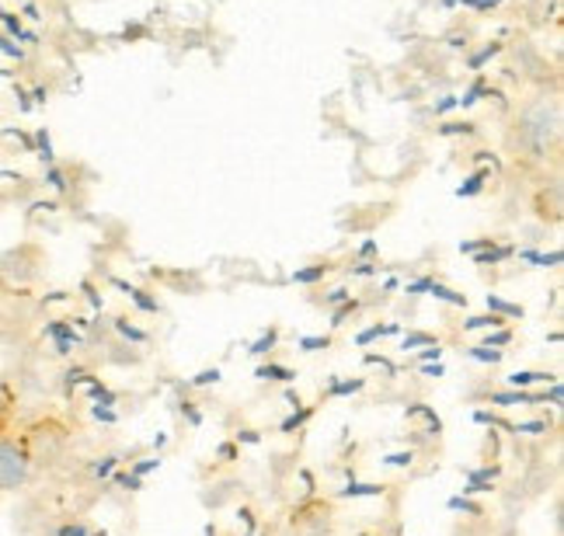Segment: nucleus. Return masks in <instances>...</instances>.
Instances as JSON below:
<instances>
[{
    "label": "nucleus",
    "mask_w": 564,
    "mask_h": 536,
    "mask_svg": "<svg viewBox=\"0 0 564 536\" xmlns=\"http://www.w3.org/2000/svg\"><path fill=\"white\" fill-rule=\"evenodd\" d=\"M446 373V367H443V362H422V376H443Z\"/></svg>",
    "instance_id": "72a5a7b5"
},
{
    "label": "nucleus",
    "mask_w": 564,
    "mask_h": 536,
    "mask_svg": "<svg viewBox=\"0 0 564 536\" xmlns=\"http://www.w3.org/2000/svg\"><path fill=\"white\" fill-rule=\"evenodd\" d=\"M0 50L11 53V56H21V50H14V42H11V39H4V35H0Z\"/></svg>",
    "instance_id": "ea45409f"
},
{
    "label": "nucleus",
    "mask_w": 564,
    "mask_h": 536,
    "mask_svg": "<svg viewBox=\"0 0 564 536\" xmlns=\"http://www.w3.org/2000/svg\"><path fill=\"white\" fill-rule=\"evenodd\" d=\"M506 383H509L512 391H530V387H540V383H544V387H551V383H557V376H554V373H533V370H519V373H512Z\"/></svg>",
    "instance_id": "20e7f679"
},
{
    "label": "nucleus",
    "mask_w": 564,
    "mask_h": 536,
    "mask_svg": "<svg viewBox=\"0 0 564 536\" xmlns=\"http://www.w3.org/2000/svg\"><path fill=\"white\" fill-rule=\"evenodd\" d=\"M119 289H126L129 296H133V304H137L140 310H147V314H158V310H161V304H158V299H150V293L137 289V286H126V283H119Z\"/></svg>",
    "instance_id": "4468645a"
},
{
    "label": "nucleus",
    "mask_w": 564,
    "mask_h": 536,
    "mask_svg": "<svg viewBox=\"0 0 564 536\" xmlns=\"http://www.w3.org/2000/svg\"><path fill=\"white\" fill-rule=\"evenodd\" d=\"M275 341H279V331H269V335H262L251 346V355H269V349H275Z\"/></svg>",
    "instance_id": "5701e85b"
},
{
    "label": "nucleus",
    "mask_w": 564,
    "mask_h": 536,
    "mask_svg": "<svg viewBox=\"0 0 564 536\" xmlns=\"http://www.w3.org/2000/svg\"><path fill=\"white\" fill-rule=\"evenodd\" d=\"M491 175H488V171H477V175H470L460 188H457V196L460 199H470V196H477V192H481L485 188V182H488Z\"/></svg>",
    "instance_id": "f3484780"
},
{
    "label": "nucleus",
    "mask_w": 564,
    "mask_h": 536,
    "mask_svg": "<svg viewBox=\"0 0 564 536\" xmlns=\"http://www.w3.org/2000/svg\"><path fill=\"white\" fill-rule=\"evenodd\" d=\"M345 299H349V293H345V289H335V293L328 296V304H345Z\"/></svg>",
    "instance_id": "79ce46f5"
},
{
    "label": "nucleus",
    "mask_w": 564,
    "mask_h": 536,
    "mask_svg": "<svg viewBox=\"0 0 564 536\" xmlns=\"http://www.w3.org/2000/svg\"><path fill=\"white\" fill-rule=\"evenodd\" d=\"M258 380H296L293 376V370H286V367H275V362H269V367H258V373H254Z\"/></svg>",
    "instance_id": "a211bd4d"
},
{
    "label": "nucleus",
    "mask_w": 564,
    "mask_h": 536,
    "mask_svg": "<svg viewBox=\"0 0 564 536\" xmlns=\"http://www.w3.org/2000/svg\"><path fill=\"white\" fill-rule=\"evenodd\" d=\"M21 254H25V248H14L11 254H4V259H0V286L11 289V293L29 289L35 278H39V272H42V259L32 262V265H25V262H21Z\"/></svg>",
    "instance_id": "7ed1b4c3"
},
{
    "label": "nucleus",
    "mask_w": 564,
    "mask_h": 536,
    "mask_svg": "<svg viewBox=\"0 0 564 536\" xmlns=\"http://www.w3.org/2000/svg\"><path fill=\"white\" fill-rule=\"evenodd\" d=\"M449 508L453 512H467V516H485V508L481 505H477V502H470V499H449Z\"/></svg>",
    "instance_id": "412c9836"
},
{
    "label": "nucleus",
    "mask_w": 564,
    "mask_h": 536,
    "mask_svg": "<svg viewBox=\"0 0 564 536\" xmlns=\"http://www.w3.org/2000/svg\"><path fill=\"white\" fill-rule=\"evenodd\" d=\"M387 335H401V325H373V328H366V331L356 335V346H370V341L387 338Z\"/></svg>",
    "instance_id": "9b49d317"
},
{
    "label": "nucleus",
    "mask_w": 564,
    "mask_h": 536,
    "mask_svg": "<svg viewBox=\"0 0 564 536\" xmlns=\"http://www.w3.org/2000/svg\"><path fill=\"white\" fill-rule=\"evenodd\" d=\"M509 320H502L498 314H477L464 320V331H495V328H506Z\"/></svg>",
    "instance_id": "0eeeda50"
},
{
    "label": "nucleus",
    "mask_w": 564,
    "mask_h": 536,
    "mask_svg": "<svg viewBox=\"0 0 564 536\" xmlns=\"http://www.w3.org/2000/svg\"><path fill=\"white\" fill-rule=\"evenodd\" d=\"M314 418V407H300V412H293L286 422H282V433H293V428H303Z\"/></svg>",
    "instance_id": "6ab92c4d"
},
{
    "label": "nucleus",
    "mask_w": 564,
    "mask_h": 536,
    "mask_svg": "<svg viewBox=\"0 0 564 536\" xmlns=\"http://www.w3.org/2000/svg\"><path fill=\"white\" fill-rule=\"evenodd\" d=\"M39 146H42V161L53 164V146H50V133H39Z\"/></svg>",
    "instance_id": "f704fd0d"
},
{
    "label": "nucleus",
    "mask_w": 564,
    "mask_h": 536,
    "mask_svg": "<svg viewBox=\"0 0 564 536\" xmlns=\"http://www.w3.org/2000/svg\"><path fill=\"white\" fill-rule=\"evenodd\" d=\"M32 478V453L18 436L0 433V495L25 488Z\"/></svg>",
    "instance_id": "f03ea898"
},
{
    "label": "nucleus",
    "mask_w": 564,
    "mask_h": 536,
    "mask_svg": "<svg viewBox=\"0 0 564 536\" xmlns=\"http://www.w3.org/2000/svg\"><path fill=\"white\" fill-rule=\"evenodd\" d=\"M485 349H509L512 346V328H495V331H485V341H481Z\"/></svg>",
    "instance_id": "ddd939ff"
},
{
    "label": "nucleus",
    "mask_w": 564,
    "mask_h": 536,
    "mask_svg": "<svg viewBox=\"0 0 564 536\" xmlns=\"http://www.w3.org/2000/svg\"><path fill=\"white\" fill-rule=\"evenodd\" d=\"M561 136V109L557 101H536L533 109L523 112V119L516 122V140L523 150H530V154L544 157L547 150L557 143Z\"/></svg>",
    "instance_id": "f257e3e1"
},
{
    "label": "nucleus",
    "mask_w": 564,
    "mask_h": 536,
    "mask_svg": "<svg viewBox=\"0 0 564 536\" xmlns=\"http://www.w3.org/2000/svg\"><path fill=\"white\" fill-rule=\"evenodd\" d=\"M119 484H122V488L140 491V488H143V478H137V474H119Z\"/></svg>",
    "instance_id": "4c0bfd02"
},
{
    "label": "nucleus",
    "mask_w": 564,
    "mask_h": 536,
    "mask_svg": "<svg viewBox=\"0 0 564 536\" xmlns=\"http://www.w3.org/2000/svg\"><path fill=\"white\" fill-rule=\"evenodd\" d=\"M512 254H516V248H488V251H477L474 254V265H498V262H506V259H512Z\"/></svg>",
    "instance_id": "6e6552de"
},
{
    "label": "nucleus",
    "mask_w": 564,
    "mask_h": 536,
    "mask_svg": "<svg viewBox=\"0 0 564 536\" xmlns=\"http://www.w3.org/2000/svg\"><path fill=\"white\" fill-rule=\"evenodd\" d=\"M467 355L474 359V362H485V367H498L502 362V349H485V346H474V349H467Z\"/></svg>",
    "instance_id": "dca6fc26"
},
{
    "label": "nucleus",
    "mask_w": 564,
    "mask_h": 536,
    "mask_svg": "<svg viewBox=\"0 0 564 536\" xmlns=\"http://www.w3.org/2000/svg\"><path fill=\"white\" fill-rule=\"evenodd\" d=\"M429 296H436V299H443V304H453V307H464L467 310V296L457 293V289H449V286H443V283H432L429 286Z\"/></svg>",
    "instance_id": "9d476101"
},
{
    "label": "nucleus",
    "mask_w": 564,
    "mask_h": 536,
    "mask_svg": "<svg viewBox=\"0 0 564 536\" xmlns=\"http://www.w3.org/2000/svg\"><path fill=\"white\" fill-rule=\"evenodd\" d=\"M332 272V265H307V269H296L293 272V283H300V286H311V283H321L324 275Z\"/></svg>",
    "instance_id": "f8f14e48"
},
{
    "label": "nucleus",
    "mask_w": 564,
    "mask_h": 536,
    "mask_svg": "<svg viewBox=\"0 0 564 536\" xmlns=\"http://www.w3.org/2000/svg\"><path fill=\"white\" fill-rule=\"evenodd\" d=\"M158 467H161V457H147V460H140V463L133 467V474L143 478V474H150V470H158Z\"/></svg>",
    "instance_id": "cd10ccee"
},
{
    "label": "nucleus",
    "mask_w": 564,
    "mask_h": 536,
    "mask_svg": "<svg viewBox=\"0 0 564 536\" xmlns=\"http://www.w3.org/2000/svg\"><path fill=\"white\" fill-rule=\"evenodd\" d=\"M383 463L387 467H408V463H415V453H411V449H408V453H387Z\"/></svg>",
    "instance_id": "a878e982"
},
{
    "label": "nucleus",
    "mask_w": 564,
    "mask_h": 536,
    "mask_svg": "<svg viewBox=\"0 0 564 536\" xmlns=\"http://www.w3.org/2000/svg\"><path fill=\"white\" fill-rule=\"evenodd\" d=\"M425 346H436V335H429V331H408L401 338V352H419Z\"/></svg>",
    "instance_id": "1a4fd4ad"
},
{
    "label": "nucleus",
    "mask_w": 564,
    "mask_h": 536,
    "mask_svg": "<svg viewBox=\"0 0 564 536\" xmlns=\"http://www.w3.org/2000/svg\"><path fill=\"white\" fill-rule=\"evenodd\" d=\"M432 283H436V278H432V275H422V278H415V283H408V286H404V293H408V296L429 293V286H432Z\"/></svg>",
    "instance_id": "393cba45"
},
{
    "label": "nucleus",
    "mask_w": 564,
    "mask_h": 536,
    "mask_svg": "<svg viewBox=\"0 0 564 536\" xmlns=\"http://www.w3.org/2000/svg\"><path fill=\"white\" fill-rule=\"evenodd\" d=\"M453 105H457V98H446V101L440 105V109H436V112L443 116V112H449V109H453Z\"/></svg>",
    "instance_id": "37998d69"
},
{
    "label": "nucleus",
    "mask_w": 564,
    "mask_h": 536,
    "mask_svg": "<svg viewBox=\"0 0 564 536\" xmlns=\"http://www.w3.org/2000/svg\"><path fill=\"white\" fill-rule=\"evenodd\" d=\"M116 328H119V335H122V338H129V341H147V335H143V331H137V328H129L126 320H119Z\"/></svg>",
    "instance_id": "2f4dec72"
},
{
    "label": "nucleus",
    "mask_w": 564,
    "mask_h": 536,
    "mask_svg": "<svg viewBox=\"0 0 564 536\" xmlns=\"http://www.w3.org/2000/svg\"><path fill=\"white\" fill-rule=\"evenodd\" d=\"M192 383H195V387H209V383H220V370H203Z\"/></svg>",
    "instance_id": "c756f323"
},
{
    "label": "nucleus",
    "mask_w": 564,
    "mask_h": 536,
    "mask_svg": "<svg viewBox=\"0 0 564 536\" xmlns=\"http://www.w3.org/2000/svg\"><path fill=\"white\" fill-rule=\"evenodd\" d=\"M467 8H474V11H488V8H498L502 0H464Z\"/></svg>",
    "instance_id": "e433bc0d"
},
{
    "label": "nucleus",
    "mask_w": 564,
    "mask_h": 536,
    "mask_svg": "<svg viewBox=\"0 0 564 536\" xmlns=\"http://www.w3.org/2000/svg\"><path fill=\"white\" fill-rule=\"evenodd\" d=\"M370 495H383V488L380 484H356L349 481L341 491V499H370Z\"/></svg>",
    "instance_id": "2eb2a0df"
},
{
    "label": "nucleus",
    "mask_w": 564,
    "mask_h": 536,
    "mask_svg": "<svg viewBox=\"0 0 564 536\" xmlns=\"http://www.w3.org/2000/svg\"><path fill=\"white\" fill-rule=\"evenodd\" d=\"M95 418H101V422H116V412H108V407H95Z\"/></svg>",
    "instance_id": "58836bf2"
},
{
    "label": "nucleus",
    "mask_w": 564,
    "mask_h": 536,
    "mask_svg": "<svg viewBox=\"0 0 564 536\" xmlns=\"http://www.w3.org/2000/svg\"><path fill=\"white\" fill-rule=\"evenodd\" d=\"M498 50H502V46H498V42H491V46H488V50H485L481 56H474V59H470V67L477 70V67H481V63H485V59H491V56H498Z\"/></svg>",
    "instance_id": "473e14b6"
},
{
    "label": "nucleus",
    "mask_w": 564,
    "mask_h": 536,
    "mask_svg": "<svg viewBox=\"0 0 564 536\" xmlns=\"http://www.w3.org/2000/svg\"><path fill=\"white\" fill-rule=\"evenodd\" d=\"M523 259L533 262V265H561V251H551V254H536V251H523Z\"/></svg>",
    "instance_id": "4be33fe9"
},
{
    "label": "nucleus",
    "mask_w": 564,
    "mask_h": 536,
    "mask_svg": "<svg viewBox=\"0 0 564 536\" xmlns=\"http://www.w3.org/2000/svg\"><path fill=\"white\" fill-rule=\"evenodd\" d=\"M112 463H116L112 457H108V460H101V463L95 467V474H98V478H105V474H108V470H112Z\"/></svg>",
    "instance_id": "a19ab883"
},
{
    "label": "nucleus",
    "mask_w": 564,
    "mask_h": 536,
    "mask_svg": "<svg viewBox=\"0 0 564 536\" xmlns=\"http://www.w3.org/2000/svg\"><path fill=\"white\" fill-rule=\"evenodd\" d=\"M491 404H498V407H512V404H540V394H530V391H498V394H491Z\"/></svg>",
    "instance_id": "423d86ee"
},
{
    "label": "nucleus",
    "mask_w": 564,
    "mask_h": 536,
    "mask_svg": "<svg viewBox=\"0 0 564 536\" xmlns=\"http://www.w3.org/2000/svg\"><path fill=\"white\" fill-rule=\"evenodd\" d=\"M237 439H245V442H258V433H241Z\"/></svg>",
    "instance_id": "a18cd8bd"
},
{
    "label": "nucleus",
    "mask_w": 564,
    "mask_h": 536,
    "mask_svg": "<svg viewBox=\"0 0 564 536\" xmlns=\"http://www.w3.org/2000/svg\"><path fill=\"white\" fill-rule=\"evenodd\" d=\"M332 338L328 335H314V338H300V349L303 352H314V349H328Z\"/></svg>",
    "instance_id": "b1692460"
},
{
    "label": "nucleus",
    "mask_w": 564,
    "mask_h": 536,
    "mask_svg": "<svg viewBox=\"0 0 564 536\" xmlns=\"http://www.w3.org/2000/svg\"><path fill=\"white\" fill-rule=\"evenodd\" d=\"M485 307H488V314H498L502 320H519V317L527 314V310L519 307V304H512V299H506V296H495V293L485 299Z\"/></svg>",
    "instance_id": "39448f33"
},
{
    "label": "nucleus",
    "mask_w": 564,
    "mask_h": 536,
    "mask_svg": "<svg viewBox=\"0 0 564 536\" xmlns=\"http://www.w3.org/2000/svg\"><path fill=\"white\" fill-rule=\"evenodd\" d=\"M373 272H377L373 265H359V269H356V275H373Z\"/></svg>",
    "instance_id": "c03bdc74"
},
{
    "label": "nucleus",
    "mask_w": 564,
    "mask_h": 536,
    "mask_svg": "<svg viewBox=\"0 0 564 536\" xmlns=\"http://www.w3.org/2000/svg\"><path fill=\"white\" fill-rule=\"evenodd\" d=\"M366 387V380H345V383H332V397H345V394H359Z\"/></svg>",
    "instance_id": "aec40b11"
},
{
    "label": "nucleus",
    "mask_w": 564,
    "mask_h": 536,
    "mask_svg": "<svg viewBox=\"0 0 564 536\" xmlns=\"http://www.w3.org/2000/svg\"><path fill=\"white\" fill-rule=\"evenodd\" d=\"M356 307H359V304H356V299H345V304H341V307L335 310V317H332V325L338 328V325H341V320H345V317H349V314H356Z\"/></svg>",
    "instance_id": "bb28decb"
},
{
    "label": "nucleus",
    "mask_w": 564,
    "mask_h": 536,
    "mask_svg": "<svg viewBox=\"0 0 564 536\" xmlns=\"http://www.w3.org/2000/svg\"><path fill=\"white\" fill-rule=\"evenodd\" d=\"M512 433L527 436V433H547V422H527V425H512Z\"/></svg>",
    "instance_id": "7c9ffc66"
},
{
    "label": "nucleus",
    "mask_w": 564,
    "mask_h": 536,
    "mask_svg": "<svg viewBox=\"0 0 564 536\" xmlns=\"http://www.w3.org/2000/svg\"><path fill=\"white\" fill-rule=\"evenodd\" d=\"M440 359H443L440 341H436V346H425V349H419V362H440Z\"/></svg>",
    "instance_id": "c85d7f7f"
},
{
    "label": "nucleus",
    "mask_w": 564,
    "mask_h": 536,
    "mask_svg": "<svg viewBox=\"0 0 564 536\" xmlns=\"http://www.w3.org/2000/svg\"><path fill=\"white\" fill-rule=\"evenodd\" d=\"M561 383H551V387L544 391V394H540V401H551V404H561Z\"/></svg>",
    "instance_id": "c9c22d12"
}]
</instances>
